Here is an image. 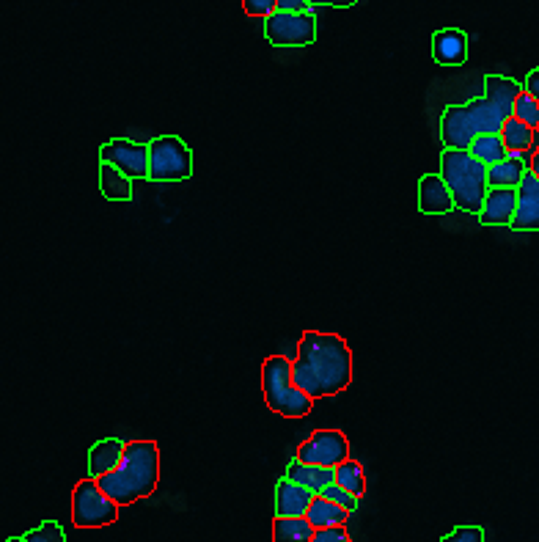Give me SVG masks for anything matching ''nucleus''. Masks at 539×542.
Masks as SVG:
<instances>
[{"mask_svg": "<svg viewBox=\"0 0 539 542\" xmlns=\"http://www.w3.org/2000/svg\"><path fill=\"white\" fill-rule=\"evenodd\" d=\"M295 383L308 397H336L352 383L350 344L336 333L306 331L297 342V358L292 361Z\"/></svg>", "mask_w": 539, "mask_h": 542, "instance_id": "f257e3e1", "label": "nucleus"}, {"mask_svg": "<svg viewBox=\"0 0 539 542\" xmlns=\"http://www.w3.org/2000/svg\"><path fill=\"white\" fill-rule=\"evenodd\" d=\"M97 482L119 507H127V504L152 496L157 490V482H160V449H157V443H127V452L121 457L119 468L99 476Z\"/></svg>", "mask_w": 539, "mask_h": 542, "instance_id": "f03ea898", "label": "nucleus"}, {"mask_svg": "<svg viewBox=\"0 0 539 542\" xmlns=\"http://www.w3.org/2000/svg\"><path fill=\"white\" fill-rule=\"evenodd\" d=\"M440 177L446 179L454 204L465 212L479 215L490 193L487 166L468 149H443L440 155Z\"/></svg>", "mask_w": 539, "mask_h": 542, "instance_id": "7ed1b4c3", "label": "nucleus"}, {"mask_svg": "<svg viewBox=\"0 0 539 542\" xmlns=\"http://www.w3.org/2000/svg\"><path fill=\"white\" fill-rule=\"evenodd\" d=\"M262 394L267 408L284 419H303L314 410V399L295 383L292 364L284 355H267L262 364Z\"/></svg>", "mask_w": 539, "mask_h": 542, "instance_id": "20e7f679", "label": "nucleus"}, {"mask_svg": "<svg viewBox=\"0 0 539 542\" xmlns=\"http://www.w3.org/2000/svg\"><path fill=\"white\" fill-rule=\"evenodd\" d=\"M119 520V504L99 487L94 476L77 482L72 493V523L77 529H102Z\"/></svg>", "mask_w": 539, "mask_h": 542, "instance_id": "39448f33", "label": "nucleus"}, {"mask_svg": "<svg viewBox=\"0 0 539 542\" xmlns=\"http://www.w3.org/2000/svg\"><path fill=\"white\" fill-rule=\"evenodd\" d=\"M193 177V152L176 135H160L149 144V179L152 182H185Z\"/></svg>", "mask_w": 539, "mask_h": 542, "instance_id": "423d86ee", "label": "nucleus"}, {"mask_svg": "<svg viewBox=\"0 0 539 542\" xmlns=\"http://www.w3.org/2000/svg\"><path fill=\"white\" fill-rule=\"evenodd\" d=\"M264 39L273 47H308L317 42L314 12H275L264 20Z\"/></svg>", "mask_w": 539, "mask_h": 542, "instance_id": "0eeeda50", "label": "nucleus"}, {"mask_svg": "<svg viewBox=\"0 0 539 542\" xmlns=\"http://www.w3.org/2000/svg\"><path fill=\"white\" fill-rule=\"evenodd\" d=\"M297 460L325 468H339L344 460H350V441L341 430H317L311 438L297 446Z\"/></svg>", "mask_w": 539, "mask_h": 542, "instance_id": "6e6552de", "label": "nucleus"}, {"mask_svg": "<svg viewBox=\"0 0 539 542\" xmlns=\"http://www.w3.org/2000/svg\"><path fill=\"white\" fill-rule=\"evenodd\" d=\"M99 160L116 166L130 179H149V144H135L130 138H113L99 149Z\"/></svg>", "mask_w": 539, "mask_h": 542, "instance_id": "1a4fd4ad", "label": "nucleus"}, {"mask_svg": "<svg viewBox=\"0 0 539 542\" xmlns=\"http://www.w3.org/2000/svg\"><path fill=\"white\" fill-rule=\"evenodd\" d=\"M476 130L465 105H449L440 116V141L446 149H471Z\"/></svg>", "mask_w": 539, "mask_h": 542, "instance_id": "9d476101", "label": "nucleus"}, {"mask_svg": "<svg viewBox=\"0 0 539 542\" xmlns=\"http://www.w3.org/2000/svg\"><path fill=\"white\" fill-rule=\"evenodd\" d=\"M515 232H539V177L526 171V177L517 188V212L512 221Z\"/></svg>", "mask_w": 539, "mask_h": 542, "instance_id": "9b49d317", "label": "nucleus"}, {"mask_svg": "<svg viewBox=\"0 0 539 542\" xmlns=\"http://www.w3.org/2000/svg\"><path fill=\"white\" fill-rule=\"evenodd\" d=\"M314 496H317L314 490L297 485L289 476H284L275 485V518H303Z\"/></svg>", "mask_w": 539, "mask_h": 542, "instance_id": "f8f14e48", "label": "nucleus"}, {"mask_svg": "<svg viewBox=\"0 0 539 542\" xmlns=\"http://www.w3.org/2000/svg\"><path fill=\"white\" fill-rule=\"evenodd\" d=\"M432 58L440 67H462L468 61V34L460 28H443L432 36Z\"/></svg>", "mask_w": 539, "mask_h": 542, "instance_id": "ddd939ff", "label": "nucleus"}, {"mask_svg": "<svg viewBox=\"0 0 539 542\" xmlns=\"http://www.w3.org/2000/svg\"><path fill=\"white\" fill-rule=\"evenodd\" d=\"M457 207L454 196H451L446 179L440 174H427L418 179V210L424 215H446Z\"/></svg>", "mask_w": 539, "mask_h": 542, "instance_id": "4468645a", "label": "nucleus"}, {"mask_svg": "<svg viewBox=\"0 0 539 542\" xmlns=\"http://www.w3.org/2000/svg\"><path fill=\"white\" fill-rule=\"evenodd\" d=\"M517 212V188H490L482 212L476 215L482 226H512Z\"/></svg>", "mask_w": 539, "mask_h": 542, "instance_id": "2eb2a0df", "label": "nucleus"}, {"mask_svg": "<svg viewBox=\"0 0 539 542\" xmlns=\"http://www.w3.org/2000/svg\"><path fill=\"white\" fill-rule=\"evenodd\" d=\"M523 91H526L523 83H517V80L512 78H504V75H487V78H484V97L493 102L495 108L504 113L506 119L515 116V105Z\"/></svg>", "mask_w": 539, "mask_h": 542, "instance_id": "dca6fc26", "label": "nucleus"}, {"mask_svg": "<svg viewBox=\"0 0 539 542\" xmlns=\"http://www.w3.org/2000/svg\"><path fill=\"white\" fill-rule=\"evenodd\" d=\"M124 452H127V443L119 441V438H105V441L94 443L88 449V476L99 479V476L116 471Z\"/></svg>", "mask_w": 539, "mask_h": 542, "instance_id": "f3484780", "label": "nucleus"}, {"mask_svg": "<svg viewBox=\"0 0 539 542\" xmlns=\"http://www.w3.org/2000/svg\"><path fill=\"white\" fill-rule=\"evenodd\" d=\"M286 476L297 482V485L308 487V490H314V493H322L325 487L333 485L336 482V468H325V465H311L303 463V460H292L289 468H286Z\"/></svg>", "mask_w": 539, "mask_h": 542, "instance_id": "a211bd4d", "label": "nucleus"}, {"mask_svg": "<svg viewBox=\"0 0 539 542\" xmlns=\"http://www.w3.org/2000/svg\"><path fill=\"white\" fill-rule=\"evenodd\" d=\"M465 108H468V116H471L476 135H501L506 116L487 97H476Z\"/></svg>", "mask_w": 539, "mask_h": 542, "instance_id": "6ab92c4d", "label": "nucleus"}, {"mask_svg": "<svg viewBox=\"0 0 539 542\" xmlns=\"http://www.w3.org/2000/svg\"><path fill=\"white\" fill-rule=\"evenodd\" d=\"M526 171L528 163L523 160V155H512V152H509L506 160L487 168V182H490V188H520Z\"/></svg>", "mask_w": 539, "mask_h": 542, "instance_id": "aec40b11", "label": "nucleus"}, {"mask_svg": "<svg viewBox=\"0 0 539 542\" xmlns=\"http://www.w3.org/2000/svg\"><path fill=\"white\" fill-rule=\"evenodd\" d=\"M350 509L339 507V504H333L330 498L325 496H314L311 501V507H308L306 518L311 520V526L314 529H330V526H347V520H350Z\"/></svg>", "mask_w": 539, "mask_h": 542, "instance_id": "412c9836", "label": "nucleus"}, {"mask_svg": "<svg viewBox=\"0 0 539 542\" xmlns=\"http://www.w3.org/2000/svg\"><path fill=\"white\" fill-rule=\"evenodd\" d=\"M501 138H504L506 149L512 152V155H526V152H537L534 146H539L537 130L534 127H528L520 119H506L504 130H501Z\"/></svg>", "mask_w": 539, "mask_h": 542, "instance_id": "4be33fe9", "label": "nucleus"}, {"mask_svg": "<svg viewBox=\"0 0 539 542\" xmlns=\"http://www.w3.org/2000/svg\"><path fill=\"white\" fill-rule=\"evenodd\" d=\"M99 190L108 201H130L132 199V179L110 163H102L99 168Z\"/></svg>", "mask_w": 539, "mask_h": 542, "instance_id": "5701e85b", "label": "nucleus"}, {"mask_svg": "<svg viewBox=\"0 0 539 542\" xmlns=\"http://www.w3.org/2000/svg\"><path fill=\"white\" fill-rule=\"evenodd\" d=\"M314 526L311 520L303 518H275L273 542H311L314 540Z\"/></svg>", "mask_w": 539, "mask_h": 542, "instance_id": "b1692460", "label": "nucleus"}, {"mask_svg": "<svg viewBox=\"0 0 539 542\" xmlns=\"http://www.w3.org/2000/svg\"><path fill=\"white\" fill-rule=\"evenodd\" d=\"M468 152H471L476 160H482L487 168L495 166V163H501V160H506V157H509V149H506L504 138H501V135H476Z\"/></svg>", "mask_w": 539, "mask_h": 542, "instance_id": "393cba45", "label": "nucleus"}, {"mask_svg": "<svg viewBox=\"0 0 539 542\" xmlns=\"http://www.w3.org/2000/svg\"><path fill=\"white\" fill-rule=\"evenodd\" d=\"M336 485H341L344 490H350L352 496L361 498L366 493V471L358 460H344V463L336 468Z\"/></svg>", "mask_w": 539, "mask_h": 542, "instance_id": "a878e982", "label": "nucleus"}, {"mask_svg": "<svg viewBox=\"0 0 539 542\" xmlns=\"http://www.w3.org/2000/svg\"><path fill=\"white\" fill-rule=\"evenodd\" d=\"M515 119H520L523 124H528V127H534L539 133V100L537 97H531L528 91H523L520 94V100H517L515 105Z\"/></svg>", "mask_w": 539, "mask_h": 542, "instance_id": "bb28decb", "label": "nucleus"}, {"mask_svg": "<svg viewBox=\"0 0 539 542\" xmlns=\"http://www.w3.org/2000/svg\"><path fill=\"white\" fill-rule=\"evenodd\" d=\"M25 542H66L64 529L55 520H44L39 529H33L25 534Z\"/></svg>", "mask_w": 539, "mask_h": 542, "instance_id": "cd10ccee", "label": "nucleus"}, {"mask_svg": "<svg viewBox=\"0 0 539 542\" xmlns=\"http://www.w3.org/2000/svg\"><path fill=\"white\" fill-rule=\"evenodd\" d=\"M319 496L330 498L333 504H339V507L350 509V512H355V509H358V496H352L350 490H344V487L336 485V482H333V485L325 487V490H322Z\"/></svg>", "mask_w": 539, "mask_h": 542, "instance_id": "c85d7f7f", "label": "nucleus"}, {"mask_svg": "<svg viewBox=\"0 0 539 542\" xmlns=\"http://www.w3.org/2000/svg\"><path fill=\"white\" fill-rule=\"evenodd\" d=\"M242 9H245L248 17H262V20H267V17H273V14L278 12V0H242Z\"/></svg>", "mask_w": 539, "mask_h": 542, "instance_id": "c756f323", "label": "nucleus"}, {"mask_svg": "<svg viewBox=\"0 0 539 542\" xmlns=\"http://www.w3.org/2000/svg\"><path fill=\"white\" fill-rule=\"evenodd\" d=\"M440 542H484V529L482 526H457Z\"/></svg>", "mask_w": 539, "mask_h": 542, "instance_id": "7c9ffc66", "label": "nucleus"}, {"mask_svg": "<svg viewBox=\"0 0 539 542\" xmlns=\"http://www.w3.org/2000/svg\"><path fill=\"white\" fill-rule=\"evenodd\" d=\"M311 542H352V537L344 526H330V529L314 531V540Z\"/></svg>", "mask_w": 539, "mask_h": 542, "instance_id": "2f4dec72", "label": "nucleus"}, {"mask_svg": "<svg viewBox=\"0 0 539 542\" xmlns=\"http://www.w3.org/2000/svg\"><path fill=\"white\" fill-rule=\"evenodd\" d=\"M278 12H311L308 0H278Z\"/></svg>", "mask_w": 539, "mask_h": 542, "instance_id": "473e14b6", "label": "nucleus"}, {"mask_svg": "<svg viewBox=\"0 0 539 542\" xmlns=\"http://www.w3.org/2000/svg\"><path fill=\"white\" fill-rule=\"evenodd\" d=\"M311 6H333V9H350L358 0H308Z\"/></svg>", "mask_w": 539, "mask_h": 542, "instance_id": "72a5a7b5", "label": "nucleus"}, {"mask_svg": "<svg viewBox=\"0 0 539 542\" xmlns=\"http://www.w3.org/2000/svg\"><path fill=\"white\" fill-rule=\"evenodd\" d=\"M526 91L531 94V97H537L539 100V69H534V72H528V78H526Z\"/></svg>", "mask_w": 539, "mask_h": 542, "instance_id": "f704fd0d", "label": "nucleus"}, {"mask_svg": "<svg viewBox=\"0 0 539 542\" xmlns=\"http://www.w3.org/2000/svg\"><path fill=\"white\" fill-rule=\"evenodd\" d=\"M528 171H534V174L539 177V149L534 152V157H531V163H528Z\"/></svg>", "mask_w": 539, "mask_h": 542, "instance_id": "c9c22d12", "label": "nucleus"}, {"mask_svg": "<svg viewBox=\"0 0 539 542\" xmlns=\"http://www.w3.org/2000/svg\"><path fill=\"white\" fill-rule=\"evenodd\" d=\"M6 542H25V537H11V540H6Z\"/></svg>", "mask_w": 539, "mask_h": 542, "instance_id": "e433bc0d", "label": "nucleus"}]
</instances>
